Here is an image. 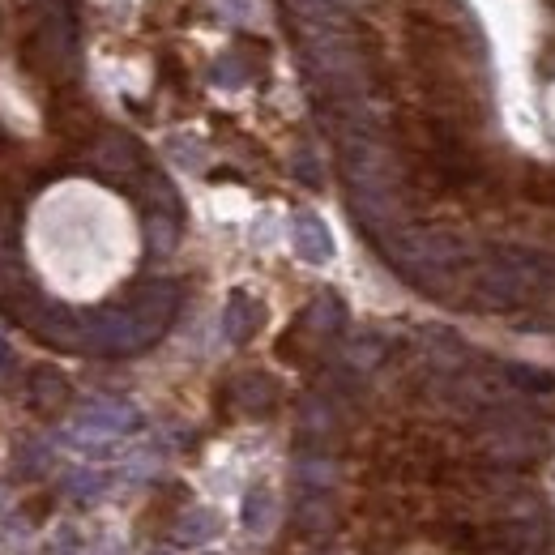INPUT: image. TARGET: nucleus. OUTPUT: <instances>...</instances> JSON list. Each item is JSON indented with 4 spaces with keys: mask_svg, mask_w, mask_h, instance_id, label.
I'll use <instances>...</instances> for the list:
<instances>
[{
    "mask_svg": "<svg viewBox=\"0 0 555 555\" xmlns=\"http://www.w3.org/2000/svg\"><path fill=\"white\" fill-rule=\"evenodd\" d=\"M295 248L304 252L308 261H325L329 252H333V244H329V231H325L316 218H308V214L295 222Z\"/></svg>",
    "mask_w": 555,
    "mask_h": 555,
    "instance_id": "obj_1",
    "label": "nucleus"
}]
</instances>
